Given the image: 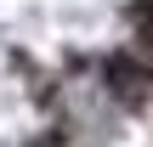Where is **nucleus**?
I'll use <instances>...</instances> for the list:
<instances>
[{
  "instance_id": "f257e3e1",
  "label": "nucleus",
  "mask_w": 153,
  "mask_h": 147,
  "mask_svg": "<svg viewBox=\"0 0 153 147\" xmlns=\"http://www.w3.org/2000/svg\"><path fill=\"white\" fill-rule=\"evenodd\" d=\"M97 79H102V91L119 113H142L153 102V57L136 51V45H119V51L97 57Z\"/></svg>"
},
{
  "instance_id": "f03ea898",
  "label": "nucleus",
  "mask_w": 153,
  "mask_h": 147,
  "mask_svg": "<svg viewBox=\"0 0 153 147\" xmlns=\"http://www.w3.org/2000/svg\"><path fill=\"white\" fill-rule=\"evenodd\" d=\"M125 17H131V28H136L142 51H153V0H131V6H125Z\"/></svg>"
}]
</instances>
